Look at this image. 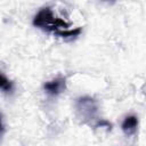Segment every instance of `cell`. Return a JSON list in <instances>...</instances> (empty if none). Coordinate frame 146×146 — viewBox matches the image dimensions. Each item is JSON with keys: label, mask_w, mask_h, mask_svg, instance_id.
Masks as SVG:
<instances>
[{"label": "cell", "mask_w": 146, "mask_h": 146, "mask_svg": "<svg viewBox=\"0 0 146 146\" xmlns=\"http://www.w3.org/2000/svg\"><path fill=\"white\" fill-rule=\"evenodd\" d=\"M3 130H5V127H3V123H2V115L0 113V135L3 132Z\"/></svg>", "instance_id": "52a82bcc"}, {"label": "cell", "mask_w": 146, "mask_h": 146, "mask_svg": "<svg viewBox=\"0 0 146 146\" xmlns=\"http://www.w3.org/2000/svg\"><path fill=\"white\" fill-rule=\"evenodd\" d=\"M33 25L35 27H39L44 31H50V32H58L63 30H67L70 24L62 18L55 17L52 10L50 7H43L41 8L36 15L33 18Z\"/></svg>", "instance_id": "6da1fadb"}, {"label": "cell", "mask_w": 146, "mask_h": 146, "mask_svg": "<svg viewBox=\"0 0 146 146\" xmlns=\"http://www.w3.org/2000/svg\"><path fill=\"white\" fill-rule=\"evenodd\" d=\"M137 127H138V117L133 114L127 115L121 123V129L127 136L133 135L137 130Z\"/></svg>", "instance_id": "277c9868"}, {"label": "cell", "mask_w": 146, "mask_h": 146, "mask_svg": "<svg viewBox=\"0 0 146 146\" xmlns=\"http://www.w3.org/2000/svg\"><path fill=\"white\" fill-rule=\"evenodd\" d=\"M0 90L6 94H11L14 91V83L10 81L2 72H0Z\"/></svg>", "instance_id": "5b68a950"}, {"label": "cell", "mask_w": 146, "mask_h": 146, "mask_svg": "<svg viewBox=\"0 0 146 146\" xmlns=\"http://www.w3.org/2000/svg\"><path fill=\"white\" fill-rule=\"evenodd\" d=\"M82 29L81 27H76L74 30H63V31H58L56 32L55 34L58 35V36H62V38H76L80 35Z\"/></svg>", "instance_id": "8992f818"}, {"label": "cell", "mask_w": 146, "mask_h": 146, "mask_svg": "<svg viewBox=\"0 0 146 146\" xmlns=\"http://www.w3.org/2000/svg\"><path fill=\"white\" fill-rule=\"evenodd\" d=\"M66 88V80L63 76H57L43 84L44 91L50 96H58Z\"/></svg>", "instance_id": "3957f363"}, {"label": "cell", "mask_w": 146, "mask_h": 146, "mask_svg": "<svg viewBox=\"0 0 146 146\" xmlns=\"http://www.w3.org/2000/svg\"><path fill=\"white\" fill-rule=\"evenodd\" d=\"M75 108L79 115L84 120H92L98 111V105L95 98L89 96H83L76 99Z\"/></svg>", "instance_id": "7a4b0ae2"}]
</instances>
